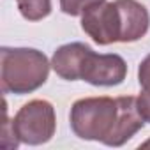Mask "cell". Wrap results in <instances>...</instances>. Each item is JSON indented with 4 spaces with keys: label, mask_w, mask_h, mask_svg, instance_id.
<instances>
[{
    "label": "cell",
    "mask_w": 150,
    "mask_h": 150,
    "mask_svg": "<svg viewBox=\"0 0 150 150\" xmlns=\"http://www.w3.org/2000/svg\"><path fill=\"white\" fill-rule=\"evenodd\" d=\"M139 146H143V148H148V146H150V139H146V141H143V143H141Z\"/></svg>",
    "instance_id": "30bf717a"
},
{
    "label": "cell",
    "mask_w": 150,
    "mask_h": 150,
    "mask_svg": "<svg viewBox=\"0 0 150 150\" xmlns=\"http://www.w3.org/2000/svg\"><path fill=\"white\" fill-rule=\"evenodd\" d=\"M69 122L78 138L106 146L125 145L145 125L134 96L78 99L71 106Z\"/></svg>",
    "instance_id": "6da1fadb"
},
{
    "label": "cell",
    "mask_w": 150,
    "mask_h": 150,
    "mask_svg": "<svg viewBox=\"0 0 150 150\" xmlns=\"http://www.w3.org/2000/svg\"><path fill=\"white\" fill-rule=\"evenodd\" d=\"M51 62L35 48H0V85L4 94L25 96L41 88Z\"/></svg>",
    "instance_id": "277c9868"
},
{
    "label": "cell",
    "mask_w": 150,
    "mask_h": 150,
    "mask_svg": "<svg viewBox=\"0 0 150 150\" xmlns=\"http://www.w3.org/2000/svg\"><path fill=\"white\" fill-rule=\"evenodd\" d=\"M136 103H138L139 115L143 117V120H145V122H148V124H150V90L141 88L139 96L136 97Z\"/></svg>",
    "instance_id": "9c48e42d"
},
{
    "label": "cell",
    "mask_w": 150,
    "mask_h": 150,
    "mask_svg": "<svg viewBox=\"0 0 150 150\" xmlns=\"http://www.w3.org/2000/svg\"><path fill=\"white\" fill-rule=\"evenodd\" d=\"M106 2V0H60V9L64 14L69 16H81L87 9Z\"/></svg>",
    "instance_id": "52a82bcc"
},
{
    "label": "cell",
    "mask_w": 150,
    "mask_h": 150,
    "mask_svg": "<svg viewBox=\"0 0 150 150\" xmlns=\"http://www.w3.org/2000/svg\"><path fill=\"white\" fill-rule=\"evenodd\" d=\"M51 69L67 81L83 80L94 87H117L127 76V64L117 53H96L85 42H69L51 57Z\"/></svg>",
    "instance_id": "3957f363"
},
{
    "label": "cell",
    "mask_w": 150,
    "mask_h": 150,
    "mask_svg": "<svg viewBox=\"0 0 150 150\" xmlns=\"http://www.w3.org/2000/svg\"><path fill=\"white\" fill-rule=\"evenodd\" d=\"M150 27V14L138 0L101 2L81 14L83 32L99 46L113 42H136Z\"/></svg>",
    "instance_id": "7a4b0ae2"
},
{
    "label": "cell",
    "mask_w": 150,
    "mask_h": 150,
    "mask_svg": "<svg viewBox=\"0 0 150 150\" xmlns=\"http://www.w3.org/2000/svg\"><path fill=\"white\" fill-rule=\"evenodd\" d=\"M138 83L141 88L150 90V55H146L138 67Z\"/></svg>",
    "instance_id": "ba28073f"
},
{
    "label": "cell",
    "mask_w": 150,
    "mask_h": 150,
    "mask_svg": "<svg viewBox=\"0 0 150 150\" xmlns=\"http://www.w3.org/2000/svg\"><path fill=\"white\" fill-rule=\"evenodd\" d=\"M16 6L28 21H41L51 13V0H16Z\"/></svg>",
    "instance_id": "8992f818"
},
{
    "label": "cell",
    "mask_w": 150,
    "mask_h": 150,
    "mask_svg": "<svg viewBox=\"0 0 150 150\" xmlns=\"http://www.w3.org/2000/svg\"><path fill=\"white\" fill-rule=\"evenodd\" d=\"M13 136L25 145H44L48 143L57 131V115L55 108L46 99H32L25 103L13 122Z\"/></svg>",
    "instance_id": "5b68a950"
}]
</instances>
